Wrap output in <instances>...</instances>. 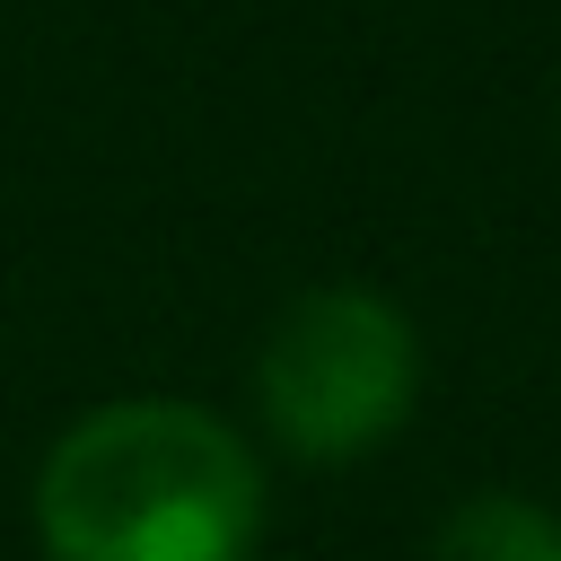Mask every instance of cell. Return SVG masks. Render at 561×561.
I'll use <instances>...</instances> for the list:
<instances>
[{
    "label": "cell",
    "mask_w": 561,
    "mask_h": 561,
    "mask_svg": "<svg viewBox=\"0 0 561 561\" xmlns=\"http://www.w3.org/2000/svg\"><path fill=\"white\" fill-rule=\"evenodd\" d=\"M254 535L263 473L202 403H105L35 473V543L53 561H254Z\"/></svg>",
    "instance_id": "cell-1"
},
{
    "label": "cell",
    "mask_w": 561,
    "mask_h": 561,
    "mask_svg": "<svg viewBox=\"0 0 561 561\" xmlns=\"http://www.w3.org/2000/svg\"><path fill=\"white\" fill-rule=\"evenodd\" d=\"M263 421L307 465H359L412 421L421 394V342L394 298L377 289H307L280 307L254 359Z\"/></svg>",
    "instance_id": "cell-2"
},
{
    "label": "cell",
    "mask_w": 561,
    "mask_h": 561,
    "mask_svg": "<svg viewBox=\"0 0 561 561\" xmlns=\"http://www.w3.org/2000/svg\"><path fill=\"white\" fill-rule=\"evenodd\" d=\"M438 561H561V517L517 491H482L438 526Z\"/></svg>",
    "instance_id": "cell-3"
}]
</instances>
